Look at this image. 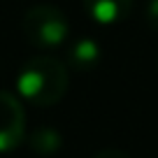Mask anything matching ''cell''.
<instances>
[{
	"label": "cell",
	"mask_w": 158,
	"mask_h": 158,
	"mask_svg": "<svg viewBox=\"0 0 158 158\" xmlns=\"http://www.w3.org/2000/svg\"><path fill=\"white\" fill-rule=\"evenodd\" d=\"M70 77L65 63L54 56H35L28 58L19 70L16 77V91L30 105L37 107H51L63 100L68 91Z\"/></svg>",
	"instance_id": "1"
},
{
	"label": "cell",
	"mask_w": 158,
	"mask_h": 158,
	"mask_svg": "<svg viewBox=\"0 0 158 158\" xmlns=\"http://www.w3.org/2000/svg\"><path fill=\"white\" fill-rule=\"evenodd\" d=\"M21 30L28 44L40 49H54L70 37V21L60 7L51 2H37L23 14Z\"/></svg>",
	"instance_id": "2"
},
{
	"label": "cell",
	"mask_w": 158,
	"mask_h": 158,
	"mask_svg": "<svg viewBox=\"0 0 158 158\" xmlns=\"http://www.w3.org/2000/svg\"><path fill=\"white\" fill-rule=\"evenodd\" d=\"M26 118L19 98L0 91V153H10L23 142Z\"/></svg>",
	"instance_id": "3"
},
{
	"label": "cell",
	"mask_w": 158,
	"mask_h": 158,
	"mask_svg": "<svg viewBox=\"0 0 158 158\" xmlns=\"http://www.w3.org/2000/svg\"><path fill=\"white\" fill-rule=\"evenodd\" d=\"M84 10L95 23L100 26H116L128 19L133 10V0H81Z\"/></svg>",
	"instance_id": "4"
},
{
	"label": "cell",
	"mask_w": 158,
	"mask_h": 158,
	"mask_svg": "<svg viewBox=\"0 0 158 158\" xmlns=\"http://www.w3.org/2000/svg\"><path fill=\"white\" fill-rule=\"evenodd\" d=\"M68 63L77 70H91L100 63V44L93 37H79L68 49Z\"/></svg>",
	"instance_id": "5"
},
{
	"label": "cell",
	"mask_w": 158,
	"mask_h": 158,
	"mask_svg": "<svg viewBox=\"0 0 158 158\" xmlns=\"http://www.w3.org/2000/svg\"><path fill=\"white\" fill-rule=\"evenodd\" d=\"M63 144V137L58 135V130L54 128H37L33 135H30V149L35 153H44V156H51L56 153Z\"/></svg>",
	"instance_id": "6"
},
{
	"label": "cell",
	"mask_w": 158,
	"mask_h": 158,
	"mask_svg": "<svg viewBox=\"0 0 158 158\" xmlns=\"http://www.w3.org/2000/svg\"><path fill=\"white\" fill-rule=\"evenodd\" d=\"M147 21L153 30H158V0H149L147 5Z\"/></svg>",
	"instance_id": "7"
},
{
	"label": "cell",
	"mask_w": 158,
	"mask_h": 158,
	"mask_svg": "<svg viewBox=\"0 0 158 158\" xmlns=\"http://www.w3.org/2000/svg\"><path fill=\"white\" fill-rule=\"evenodd\" d=\"M93 158H130L126 151H121V149H102V151H98Z\"/></svg>",
	"instance_id": "8"
}]
</instances>
